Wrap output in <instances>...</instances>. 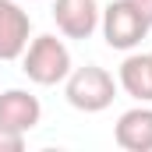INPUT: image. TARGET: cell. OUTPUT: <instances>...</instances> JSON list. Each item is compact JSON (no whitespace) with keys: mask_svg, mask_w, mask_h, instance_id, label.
<instances>
[{"mask_svg":"<svg viewBox=\"0 0 152 152\" xmlns=\"http://www.w3.org/2000/svg\"><path fill=\"white\" fill-rule=\"evenodd\" d=\"M28 4H36V0H28Z\"/></svg>","mask_w":152,"mask_h":152,"instance_id":"cell-12","label":"cell"},{"mask_svg":"<svg viewBox=\"0 0 152 152\" xmlns=\"http://www.w3.org/2000/svg\"><path fill=\"white\" fill-rule=\"evenodd\" d=\"M117 78L99 67V64H85V67H71V75L64 78V99L81 110V113H103L110 110L117 99Z\"/></svg>","mask_w":152,"mask_h":152,"instance_id":"cell-1","label":"cell"},{"mask_svg":"<svg viewBox=\"0 0 152 152\" xmlns=\"http://www.w3.org/2000/svg\"><path fill=\"white\" fill-rule=\"evenodd\" d=\"M39 120H42L39 96H32L28 88H4L0 92V127L28 134L39 127Z\"/></svg>","mask_w":152,"mask_h":152,"instance_id":"cell-4","label":"cell"},{"mask_svg":"<svg viewBox=\"0 0 152 152\" xmlns=\"http://www.w3.org/2000/svg\"><path fill=\"white\" fill-rule=\"evenodd\" d=\"M25 138H28V134H18V131L0 127V152H21L25 149Z\"/></svg>","mask_w":152,"mask_h":152,"instance_id":"cell-9","label":"cell"},{"mask_svg":"<svg viewBox=\"0 0 152 152\" xmlns=\"http://www.w3.org/2000/svg\"><path fill=\"white\" fill-rule=\"evenodd\" d=\"M32 39V18L18 0H0V60H18Z\"/></svg>","mask_w":152,"mask_h":152,"instance_id":"cell-5","label":"cell"},{"mask_svg":"<svg viewBox=\"0 0 152 152\" xmlns=\"http://www.w3.org/2000/svg\"><path fill=\"white\" fill-rule=\"evenodd\" d=\"M21 60V71L25 78L32 81V85H42V88H50V85H64V78L71 75V50H67V42L57 36H36L28 39V46H25V53L18 57Z\"/></svg>","mask_w":152,"mask_h":152,"instance_id":"cell-2","label":"cell"},{"mask_svg":"<svg viewBox=\"0 0 152 152\" xmlns=\"http://www.w3.org/2000/svg\"><path fill=\"white\" fill-rule=\"evenodd\" d=\"M149 67H152V53H149Z\"/></svg>","mask_w":152,"mask_h":152,"instance_id":"cell-11","label":"cell"},{"mask_svg":"<svg viewBox=\"0 0 152 152\" xmlns=\"http://www.w3.org/2000/svg\"><path fill=\"white\" fill-rule=\"evenodd\" d=\"M152 21L131 4V0H113L99 11V32L106 39L110 50H120V53H131L134 46H142V39L149 36Z\"/></svg>","mask_w":152,"mask_h":152,"instance_id":"cell-3","label":"cell"},{"mask_svg":"<svg viewBox=\"0 0 152 152\" xmlns=\"http://www.w3.org/2000/svg\"><path fill=\"white\" fill-rule=\"evenodd\" d=\"M113 142L127 152H152V106L149 103H138L117 117Z\"/></svg>","mask_w":152,"mask_h":152,"instance_id":"cell-7","label":"cell"},{"mask_svg":"<svg viewBox=\"0 0 152 152\" xmlns=\"http://www.w3.org/2000/svg\"><path fill=\"white\" fill-rule=\"evenodd\" d=\"M131 4H134V7H138V11H142V14L152 21V0H131Z\"/></svg>","mask_w":152,"mask_h":152,"instance_id":"cell-10","label":"cell"},{"mask_svg":"<svg viewBox=\"0 0 152 152\" xmlns=\"http://www.w3.org/2000/svg\"><path fill=\"white\" fill-rule=\"evenodd\" d=\"M53 21L64 39H88L99 28L96 0H53Z\"/></svg>","mask_w":152,"mask_h":152,"instance_id":"cell-6","label":"cell"},{"mask_svg":"<svg viewBox=\"0 0 152 152\" xmlns=\"http://www.w3.org/2000/svg\"><path fill=\"white\" fill-rule=\"evenodd\" d=\"M117 85L138 99V103H152V67H149V53H127L120 71H117Z\"/></svg>","mask_w":152,"mask_h":152,"instance_id":"cell-8","label":"cell"}]
</instances>
